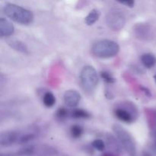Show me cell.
I'll return each mask as SVG.
<instances>
[{"label":"cell","mask_w":156,"mask_h":156,"mask_svg":"<svg viewBox=\"0 0 156 156\" xmlns=\"http://www.w3.org/2000/svg\"><path fill=\"white\" fill-rule=\"evenodd\" d=\"M20 134L18 131L6 130L0 134V146L2 147H9L15 143H18Z\"/></svg>","instance_id":"8"},{"label":"cell","mask_w":156,"mask_h":156,"mask_svg":"<svg viewBox=\"0 0 156 156\" xmlns=\"http://www.w3.org/2000/svg\"><path fill=\"white\" fill-rule=\"evenodd\" d=\"M134 36L142 41H149L153 37V30L149 24L139 23L133 27Z\"/></svg>","instance_id":"7"},{"label":"cell","mask_w":156,"mask_h":156,"mask_svg":"<svg viewBox=\"0 0 156 156\" xmlns=\"http://www.w3.org/2000/svg\"><path fill=\"white\" fill-rule=\"evenodd\" d=\"M2 10L6 17L18 24L27 25L31 24L34 21V14L32 12L15 3H5L2 6Z\"/></svg>","instance_id":"1"},{"label":"cell","mask_w":156,"mask_h":156,"mask_svg":"<svg viewBox=\"0 0 156 156\" xmlns=\"http://www.w3.org/2000/svg\"><path fill=\"white\" fill-rule=\"evenodd\" d=\"M142 64L146 69H151L154 67L156 64V57L152 53H147L142 55L140 58Z\"/></svg>","instance_id":"11"},{"label":"cell","mask_w":156,"mask_h":156,"mask_svg":"<svg viewBox=\"0 0 156 156\" xmlns=\"http://www.w3.org/2000/svg\"><path fill=\"white\" fill-rule=\"evenodd\" d=\"M145 156H149V155H146Z\"/></svg>","instance_id":"28"},{"label":"cell","mask_w":156,"mask_h":156,"mask_svg":"<svg viewBox=\"0 0 156 156\" xmlns=\"http://www.w3.org/2000/svg\"><path fill=\"white\" fill-rule=\"evenodd\" d=\"M123 107H119L114 110V115L123 123H133L135 120V115H137V112L133 111H137L136 108L134 104H129V102H127V106L126 104H123Z\"/></svg>","instance_id":"6"},{"label":"cell","mask_w":156,"mask_h":156,"mask_svg":"<svg viewBox=\"0 0 156 156\" xmlns=\"http://www.w3.org/2000/svg\"><path fill=\"white\" fill-rule=\"evenodd\" d=\"M15 32V27L12 22L5 18H0V37L1 38L12 36Z\"/></svg>","instance_id":"10"},{"label":"cell","mask_w":156,"mask_h":156,"mask_svg":"<svg viewBox=\"0 0 156 156\" xmlns=\"http://www.w3.org/2000/svg\"><path fill=\"white\" fill-rule=\"evenodd\" d=\"M142 89H143V92H144L145 94H146V96H148V97H151V96H152V94H151V91H149V90L148 89V88H145V87H143V88H142Z\"/></svg>","instance_id":"25"},{"label":"cell","mask_w":156,"mask_h":156,"mask_svg":"<svg viewBox=\"0 0 156 156\" xmlns=\"http://www.w3.org/2000/svg\"><path fill=\"white\" fill-rule=\"evenodd\" d=\"M120 3L129 8H133L134 6V5H135V2L134 1H123V2H120Z\"/></svg>","instance_id":"24"},{"label":"cell","mask_w":156,"mask_h":156,"mask_svg":"<svg viewBox=\"0 0 156 156\" xmlns=\"http://www.w3.org/2000/svg\"><path fill=\"white\" fill-rule=\"evenodd\" d=\"M0 156H14V155L11 153H1Z\"/></svg>","instance_id":"26"},{"label":"cell","mask_w":156,"mask_h":156,"mask_svg":"<svg viewBox=\"0 0 156 156\" xmlns=\"http://www.w3.org/2000/svg\"><path fill=\"white\" fill-rule=\"evenodd\" d=\"M36 146L34 145H28V146H23L20 149H18L16 152L17 156H30L34 155L36 152Z\"/></svg>","instance_id":"14"},{"label":"cell","mask_w":156,"mask_h":156,"mask_svg":"<svg viewBox=\"0 0 156 156\" xmlns=\"http://www.w3.org/2000/svg\"><path fill=\"white\" fill-rule=\"evenodd\" d=\"M37 137V134L34 132H31V133H24L23 135L20 136L19 140H18V143L20 145H23V144H27L29 142L33 141Z\"/></svg>","instance_id":"16"},{"label":"cell","mask_w":156,"mask_h":156,"mask_svg":"<svg viewBox=\"0 0 156 156\" xmlns=\"http://www.w3.org/2000/svg\"><path fill=\"white\" fill-rule=\"evenodd\" d=\"M81 98H82V96H81L80 93L74 89L68 90L66 91L63 95L64 103L67 107L70 108H74L78 106Z\"/></svg>","instance_id":"9"},{"label":"cell","mask_w":156,"mask_h":156,"mask_svg":"<svg viewBox=\"0 0 156 156\" xmlns=\"http://www.w3.org/2000/svg\"><path fill=\"white\" fill-rule=\"evenodd\" d=\"M81 85L84 91L88 93L94 91L98 84V75L92 66H85L80 72Z\"/></svg>","instance_id":"4"},{"label":"cell","mask_w":156,"mask_h":156,"mask_svg":"<svg viewBox=\"0 0 156 156\" xmlns=\"http://www.w3.org/2000/svg\"><path fill=\"white\" fill-rule=\"evenodd\" d=\"M83 132L84 130L82 127L79 126V125H73V126H71V129H70V133H71L72 136L75 139H78L82 136Z\"/></svg>","instance_id":"20"},{"label":"cell","mask_w":156,"mask_h":156,"mask_svg":"<svg viewBox=\"0 0 156 156\" xmlns=\"http://www.w3.org/2000/svg\"><path fill=\"white\" fill-rule=\"evenodd\" d=\"M113 131L116 137L120 142L122 147L129 154V156H136V142L130 133L119 124L113 125Z\"/></svg>","instance_id":"3"},{"label":"cell","mask_w":156,"mask_h":156,"mask_svg":"<svg viewBox=\"0 0 156 156\" xmlns=\"http://www.w3.org/2000/svg\"><path fill=\"white\" fill-rule=\"evenodd\" d=\"M106 140H107V143H108V145L109 146H111L112 149H114V150L116 151L120 150V148H121L122 146L121 145H120L119 140H117V138L116 139L114 136L109 134V135L107 136Z\"/></svg>","instance_id":"17"},{"label":"cell","mask_w":156,"mask_h":156,"mask_svg":"<svg viewBox=\"0 0 156 156\" xmlns=\"http://www.w3.org/2000/svg\"><path fill=\"white\" fill-rule=\"evenodd\" d=\"M71 116L76 119H86L90 117V114L83 109H74L71 112Z\"/></svg>","instance_id":"18"},{"label":"cell","mask_w":156,"mask_h":156,"mask_svg":"<svg viewBox=\"0 0 156 156\" xmlns=\"http://www.w3.org/2000/svg\"><path fill=\"white\" fill-rule=\"evenodd\" d=\"M43 103L47 108H52L56 104V97L53 93L47 91L43 96Z\"/></svg>","instance_id":"15"},{"label":"cell","mask_w":156,"mask_h":156,"mask_svg":"<svg viewBox=\"0 0 156 156\" xmlns=\"http://www.w3.org/2000/svg\"><path fill=\"white\" fill-rule=\"evenodd\" d=\"M120 52V46L115 41L108 39L99 40L91 46V53L99 58H111Z\"/></svg>","instance_id":"2"},{"label":"cell","mask_w":156,"mask_h":156,"mask_svg":"<svg viewBox=\"0 0 156 156\" xmlns=\"http://www.w3.org/2000/svg\"><path fill=\"white\" fill-rule=\"evenodd\" d=\"M68 114H69L68 111H67L66 108H59L58 111H56V117H57L58 118L62 120V119L66 118V117L68 116Z\"/></svg>","instance_id":"23"},{"label":"cell","mask_w":156,"mask_h":156,"mask_svg":"<svg viewBox=\"0 0 156 156\" xmlns=\"http://www.w3.org/2000/svg\"><path fill=\"white\" fill-rule=\"evenodd\" d=\"M40 151L43 154H45L47 155H54L57 154V151L54 147L49 145H42L40 148Z\"/></svg>","instance_id":"19"},{"label":"cell","mask_w":156,"mask_h":156,"mask_svg":"<svg viewBox=\"0 0 156 156\" xmlns=\"http://www.w3.org/2000/svg\"><path fill=\"white\" fill-rule=\"evenodd\" d=\"M106 24L110 29L114 31L122 30L126 22V16L121 10L118 9H112L106 15Z\"/></svg>","instance_id":"5"},{"label":"cell","mask_w":156,"mask_h":156,"mask_svg":"<svg viewBox=\"0 0 156 156\" xmlns=\"http://www.w3.org/2000/svg\"><path fill=\"white\" fill-rule=\"evenodd\" d=\"M100 17V12L98 9H94L89 12L86 17L85 18V22L88 26H91L98 21Z\"/></svg>","instance_id":"13"},{"label":"cell","mask_w":156,"mask_h":156,"mask_svg":"<svg viewBox=\"0 0 156 156\" xmlns=\"http://www.w3.org/2000/svg\"><path fill=\"white\" fill-rule=\"evenodd\" d=\"M101 79H103L105 82H106L108 84H113L116 81V79L113 77L112 75L106 71H104L101 73Z\"/></svg>","instance_id":"22"},{"label":"cell","mask_w":156,"mask_h":156,"mask_svg":"<svg viewBox=\"0 0 156 156\" xmlns=\"http://www.w3.org/2000/svg\"><path fill=\"white\" fill-rule=\"evenodd\" d=\"M154 80H155V83H156V74L155 75V76H154Z\"/></svg>","instance_id":"27"},{"label":"cell","mask_w":156,"mask_h":156,"mask_svg":"<svg viewBox=\"0 0 156 156\" xmlns=\"http://www.w3.org/2000/svg\"><path fill=\"white\" fill-rule=\"evenodd\" d=\"M8 44L13 50H16V51L22 53H28V49H27V46L19 40H11V41H8Z\"/></svg>","instance_id":"12"},{"label":"cell","mask_w":156,"mask_h":156,"mask_svg":"<svg viewBox=\"0 0 156 156\" xmlns=\"http://www.w3.org/2000/svg\"><path fill=\"white\" fill-rule=\"evenodd\" d=\"M91 145L96 150L100 151V152H103L105 149V143L102 140H100V139L94 140L91 143Z\"/></svg>","instance_id":"21"}]
</instances>
